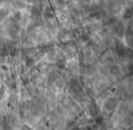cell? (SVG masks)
<instances>
[{
    "label": "cell",
    "mask_w": 133,
    "mask_h": 130,
    "mask_svg": "<svg viewBox=\"0 0 133 130\" xmlns=\"http://www.w3.org/2000/svg\"><path fill=\"white\" fill-rule=\"evenodd\" d=\"M21 130H31V128L28 126L25 125V126H23L22 128H21Z\"/></svg>",
    "instance_id": "cell-1"
}]
</instances>
